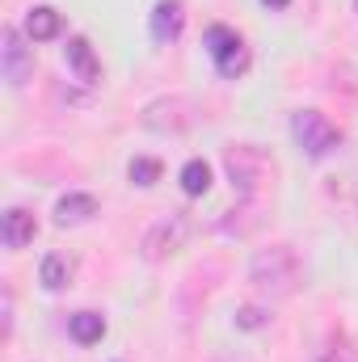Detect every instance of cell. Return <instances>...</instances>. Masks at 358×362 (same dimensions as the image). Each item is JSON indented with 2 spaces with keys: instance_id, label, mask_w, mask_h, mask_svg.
Returning <instances> with one entry per match:
<instances>
[{
  "instance_id": "2",
  "label": "cell",
  "mask_w": 358,
  "mask_h": 362,
  "mask_svg": "<svg viewBox=\"0 0 358 362\" xmlns=\"http://www.w3.org/2000/svg\"><path fill=\"white\" fill-rule=\"evenodd\" d=\"M291 135H295V144L312 156V160H321V156H329L333 148H337V127L321 114V110H299V114H291Z\"/></svg>"
},
{
  "instance_id": "6",
  "label": "cell",
  "mask_w": 358,
  "mask_h": 362,
  "mask_svg": "<svg viewBox=\"0 0 358 362\" xmlns=\"http://www.w3.org/2000/svg\"><path fill=\"white\" fill-rule=\"evenodd\" d=\"M34 232H38V223H34V215H30L25 206H8V211H4V219H0V240H4V249H25V245L34 240Z\"/></svg>"
},
{
  "instance_id": "9",
  "label": "cell",
  "mask_w": 358,
  "mask_h": 362,
  "mask_svg": "<svg viewBox=\"0 0 358 362\" xmlns=\"http://www.w3.org/2000/svg\"><path fill=\"white\" fill-rule=\"evenodd\" d=\"M59 30H64V17H59L51 4H38V8L25 13V34H30V42H51Z\"/></svg>"
},
{
  "instance_id": "8",
  "label": "cell",
  "mask_w": 358,
  "mask_h": 362,
  "mask_svg": "<svg viewBox=\"0 0 358 362\" xmlns=\"http://www.w3.org/2000/svg\"><path fill=\"white\" fill-rule=\"evenodd\" d=\"M64 59H68L72 76H76V81H85V85H93V81L101 76V64H97V55H93L89 38H68V47H64Z\"/></svg>"
},
{
  "instance_id": "16",
  "label": "cell",
  "mask_w": 358,
  "mask_h": 362,
  "mask_svg": "<svg viewBox=\"0 0 358 362\" xmlns=\"http://www.w3.org/2000/svg\"><path fill=\"white\" fill-rule=\"evenodd\" d=\"M270 316L262 312V308H241L236 312V329H266Z\"/></svg>"
},
{
  "instance_id": "7",
  "label": "cell",
  "mask_w": 358,
  "mask_h": 362,
  "mask_svg": "<svg viewBox=\"0 0 358 362\" xmlns=\"http://www.w3.org/2000/svg\"><path fill=\"white\" fill-rule=\"evenodd\" d=\"M181 25H185L181 0H156V8H152V38H156L161 47H169V42H178Z\"/></svg>"
},
{
  "instance_id": "12",
  "label": "cell",
  "mask_w": 358,
  "mask_h": 362,
  "mask_svg": "<svg viewBox=\"0 0 358 362\" xmlns=\"http://www.w3.org/2000/svg\"><path fill=\"white\" fill-rule=\"evenodd\" d=\"M253 160H258V156H253L249 148H232V152H228V177H232V185H241V194H249L253 181H258Z\"/></svg>"
},
{
  "instance_id": "14",
  "label": "cell",
  "mask_w": 358,
  "mask_h": 362,
  "mask_svg": "<svg viewBox=\"0 0 358 362\" xmlns=\"http://www.w3.org/2000/svg\"><path fill=\"white\" fill-rule=\"evenodd\" d=\"M38 282H42L47 291H59V286L68 282V262H64L59 253H47V257H42V270H38Z\"/></svg>"
},
{
  "instance_id": "10",
  "label": "cell",
  "mask_w": 358,
  "mask_h": 362,
  "mask_svg": "<svg viewBox=\"0 0 358 362\" xmlns=\"http://www.w3.org/2000/svg\"><path fill=\"white\" fill-rule=\"evenodd\" d=\"M97 215V198L93 194H64L59 202H55V219L68 228V223H85Z\"/></svg>"
},
{
  "instance_id": "17",
  "label": "cell",
  "mask_w": 358,
  "mask_h": 362,
  "mask_svg": "<svg viewBox=\"0 0 358 362\" xmlns=\"http://www.w3.org/2000/svg\"><path fill=\"white\" fill-rule=\"evenodd\" d=\"M262 4H266V8H287L291 0H262Z\"/></svg>"
},
{
  "instance_id": "13",
  "label": "cell",
  "mask_w": 358,
  "mask_h": 362,
  "mask_svg": "<svg viewBox=\"0 0 358 362\" xmlns=\"http://www.w3.org/2000/svg\"><path fill=\"white\" fill-rule=\"evenodd\" d=\"M181 189H185L190 198L207 194V189H211V165H207V160H185V169H181Z\"/></svg>"
},
{
  "instance_id": "3",
  "label": "cell",
  "mask_w": 358,
  "mask_h": 362,
  "mask_svg": "<svg viewBox=\"0 0 358 362\" xmlns=\"http://www.w3.org/2000/svg\"><path fill=\"white\" fill-rule=\"evenodd\" d=\"M202 47H207V55L215 59L219 76H228V81H236V76L249 68V51H245L241 34L228 30V25H211V30L202 34Z\"/></svg>"
},
{
  "instance_id": "18",
  "label": "cell",
  "mask_w": 358,
  "mask_h": 362,
  "mask_svg": "<svg viewBox=\"0 0 358 362\" xmlns=\"http://www.w3.org/2000/svg\"><path fill=\"white\" fill-rule=\"evenodd\" d=\"M321 362H342V358H333V354H329V358H321Z\"/></svg>"
},
{
  "instance_id": "11",
  "label": "cell",
  "mask_w": 358,
  "mask_h": 362,
  "mask_svg": "<svg viewBox=\"0 0 358 362\" xmlns=\"http://www.w3.org/2000/svg\"><path fill=\"white\" fill-rule=\"evenodd\" d=\"M68 333H72V341L93 346L105 337V316L101 312H76V316H68Z\"/></svg>"
},
{
  "instance_id": "1",
  "label": "cell",
  "mask_w": 358,
  "mask_h": 362,
  "mask_svg": "<svg viewBox=\"0 0 358 362\" xmlns=\"http://www.w3.org/2000/svg\"><path fill=\"white\" fill-rule=\"evenodd\" d=\"M249 282H253L262 295H270V299H282V295H291L295 282H299V257H295L287 245H270V249H262V253L253 257Z\"/></svg>"
},
{
  "instance_id": "4",
  "label": "cell",
  "mask_w": 358,
  "mask_h": 362,
  "mask_svg": "<svg viewBox=\"0 0 358 362\" xmlns=\"http://www.w3.org/2000/svg\"><path fill=\"white\" fill-rule=\"evenodd\" d=\"M0 64H4V81L13 89H21L30 81V72H34V55H30L25 38L13 25H4V34H0Z\"/></svg>"
},
{
  "instance_id": "15",
  "label": "cell",
  "mask_w": 358,
  "mask_h": 362,
  "mask_svg": "<svg viewBox=\"0 0 358 362\" xmlns=\"http://www.w3.org/2000/svg\"><path fill=\"white\" fill-rule=\"evenodd\" d=\"M127 173H131L135 185H156V181H161V160H156V156H135Z\"/></svg>"
},
{
  "instance_id": "5",
  "label": "cell",
  "mask_w": 358,
  "mask_h": 362,
  "mask_svg": "<svg viewBox=\"0 0 358 362\" xmlns=\"http://www.w3.org/2000/svg\"><path fill=\"white\" fill-rule=\"evenodd\" d=\"M185 232H190L185 215H169V219H161V223H156V228H152V232L144 236V257H148V262H161L165 253L181 249Z\"/></svg>"
}]
</instances>
